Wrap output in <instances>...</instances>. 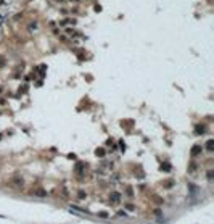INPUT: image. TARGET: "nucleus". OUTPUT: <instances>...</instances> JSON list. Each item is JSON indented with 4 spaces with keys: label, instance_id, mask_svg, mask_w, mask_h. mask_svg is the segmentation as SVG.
<instances>
[{
    "label": "nucleus",
    "instance_id": "4",
    "mask_svg": "<svg viewBox=\"0 0 214 224\" xmlns=\"http://www.w3.org/2000/svg\"><path fill=\"white\" fill-rule=\"evenodd\" d=\"M163 169H164V171H171V166H169V163H164V165H163Z\"/></svg>",
    "mask_w": 214,
    "mask_h": 224
},
{
    "label": "nucleus",
    "instance_id": "6",
    "mask_svg": "<svg viewBox=\"0 0 214 224\" xmlns=\"http://www.w3.org/2000/svg\"><path fill=\"white\" fill-rule=\"evenodd\" d=\"M213 142L214 140H208V150H209V152L213 150Z\"/></svg>",
    "mask_w": 214,
    "mask_h": 224
},
{
    "label": "nucleus",
    "instance_id": "7",
    "mask_svg": "<svg viewBox=\"0 0 214 224\" xmlns=\"http://www.w3.org/2000/svg\"><path fill=\"white\" fill-rule=\"evenodd\" d=\"M103 153H105V152H103L102 148H100V150H97V155H98V157H103Z\"/></svg>",
    "mask_w": 214,
    "mask_h": 224
},
{
    "label": "nucleus",
    "instance_id": "1",
    "mask_svg": "<svg viewBox=\"0 0 214 224\" xmlns=\"http://www.w3.org/2000/svg\"><path fill=\"white\" fill-rule=\"evenodd\" d=\"M119 200H121V195H119V193H118V192L111 193V202H113V203H118V202H119Z\"/></svg>",
    "mask_w": 214,
    "mask_h": 224
},
{
    "label": "nucleus",
    "instance_id": "3",
    "mask_svg": "<svg viewBox=\"0 0 214 224\" xmlns=\"http://www.w3.org/2000/svg\"><path fill=\"white\" fill-rule=\"evenodd\" d=\"M36 195H37V197H44V195H47V193H45L44 190H37V192H36Z\"/></svg>",
    "mask_w": 214,
    "mask_h": 224
},
{
    "label": "nucleus",
    "instance_id": "2",
    "mask_svg": "<svg viewBox=\"0 0 214 224\" xmlns=\"http://www.w3.org/2000/svg\"><path fill=\"white\" fill-rule=\"evenodd\" d=\"M200 152H201V147H200V145H195V147L192 148V155H198Z\"/></svg>",
    "mask_w": 214,
    "mask_h": 224
},
{
    "label": "nucleus",
    "instance_id": "5",
    "mask_svg": "<svg viewBox=\"0 0 214 224\" xmlns=\"http://www.w3.org/2000/svg\"><path fill=\"white\" fill-rule=\"evenodd\" d=\"M196 132H198V134H203V132H205V127L198 126V127H196Z\"/></svg>",
    "mask_w": 214,
    "mask_h": 224
}]
</instances>
